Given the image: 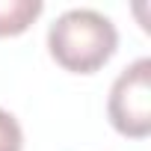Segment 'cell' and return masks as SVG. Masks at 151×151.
Segmentation results:
<instances>
[{"label":"cell","mask_w":151,"mask_h":151,"mask_svg":"<svg viewBox=\"0 0 151 151\" xmlns=\"http://www.w3.org/2000/svg\"><path fill=\"white\" fill-rule=\"evenodd\" d=\"M119 47L116 24L98 9H68L47 27V50L65 71L95 74Z\"/></svg>","instance_id":"1"},{"label":"cell","mask_w":151,"mask_h":151,"mask_svg":"<svg viewBox=\"0 0 151 151\" xmlns=\"http://www.w3.org/2000/svg\"><path fill=\"white\" fill-rule=\"evenodd\" d=\"M107 116L122 136L145 139L151 133V59L148 56H139L116 77L107 98Z\"/></svg>","instance_id":"2"},{"label":"cell","mask_w":151,"mask_h":151,"mask_svg":"<svg viewBox=\"0 0 151 151\" xmlns=\"http://www.w3.org/2000/svg\"><path fill=\"white\" fill-rule=\"evenodd\" d=\"M42 0H0V39L21 36L42 15Z\"/></svg>","instance_id":"3"},{"label":"cell","mask_w":151,"mask_h":151,"mask_svg":"<svg viewBox=\"0 0 151 151\" xmlns=\"http://www.w3.org/2000/svg\"><path fill=\"white\" fill-rule=\"evenodd\" d=\"M24 148V133L18 119L0 107V151H21Z\"/></svg>","instance_id":"4"}]
</instances>
